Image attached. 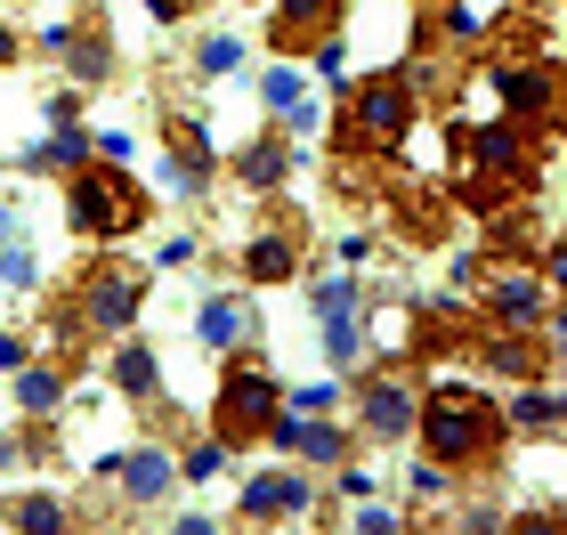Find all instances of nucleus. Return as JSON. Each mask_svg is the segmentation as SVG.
<instances>
[{
    "label": "nucleus",
    "mask_w": 567,
    "mask_h": 535,
    "mask_svg": "<svg viewBox=\"0 0 567 535\" xmlns=\"http://www.w3.org/2000/svg\"><path fill=\"white\" fill-rule=\"evenodd\" d=\"M503 527H511V535H559V527H567V512H559V503H535V512H511Z\"/></svg>",
    "instance_id": "obj_32"
},
{
    "label": "nucleus",
    "mask_w": 567,
    "mask_h": 535,
    "mask_svg": "<svg viewBox=\"0 0 567 535\" xmlns=\"http://www.w3.org/2000/svg\"><path fill=\"white\" fill-rule=\"evenodd\" d=\"M97 479H106L131 512H154V503H171V487H178V454L154 446V439H131L122 454H106V463H97Z\"/></svg>",
    "instance_id": "obj_7"
},
{
    "label": "nucleus",
    "mask_w": 567,
    "mask_h": 535,
    "mask_svg": "<svg viewBox=\"0 0 567 535\" xmlns=\"http://www.w3.org/2000/svg\"><path fill=\"white\" fill-rule=\"evenodd\" d=\"M300 512H317V479H308V471H251L244 495H236V519L244 527H284Z\"/></svg>",
    "instance_id": "obj_8"
},
{
    "label": "nucleus",
    "mask_w": 567,
    "mask_h": 535,
    "mask_svg": "<svg viewBox=\"0 0 567 535\" xmlns=\"http://www.w3.org/2000/svg\"><path fill=\"white\" fill-rule=\"evenodd\" d=\"M292 171H300V146H284L276 131H251L244 155H236V178L251 195H284V178H292Z\"/></svg>",
    "instance_id": "obj_17"
},
{
    "label": "nucleus",
    "mask_w": 567,
    "mask_h": 535,
    "mask_svg": "<svg viewBox=\"0 0 567 535\" xmlns=\"http://www.w3.org/2000/svg\"><path fill=\"white\" fill-rule=\"evenodd\" d=\"M446 487H454V471H446V463H430V454L414 463V479H405V495H414V503H437Z\"/></svg>",
    "instance_id": "obj_31"
},
{
    "label": "nucleus",
    "mask_w": 567,
    "mask_h": 535,
    "mask_svg": "<svg viewBox=\"0 0 567 535\" xmlns=\"http://www.w3.org/2000/svg\"><path fill=\"white\" fill-rule=\"evenodd\" d=\"M9 527H24V535H58V527H73V512L58 495H17L9 503Z\"/></svg>",
    "instance_id": "obj_24"
},
{
    "label": "nucleus",
    "mask_w": 567,
    "mask_h": 535,
    "mask_svg": "<svg viewBox=\"0 0 567 535\" xmlns=\"http://www.w3.org/2000/svg\"><path fill=\"white\" fill-rule=\"evenodd\" d=\"M567 405H559V381H511V405H503V430L511 439H559Z\"/></svg>",
    "instance_id": "obj_16"
},
{
    "label": "nucleus",
    "mask_w": 567,
    "mask_h": 535,
    "mask_svg": "<svg viewBox=\"0 0 567 535\" xmlns=\"http://www.w3.org/2000/svg\"><path fill=\"white\" fill-rule=\"evenodd\" d=\"M349 0H268V49L276 58H308L324 33H341Z\"/></svg>",
    "instance_id": "obj_11"
},
{
    "label": "nucleus",
    "mask_w": 567,
    "mask_h": 535,
    "mask_svg": "<svg viewBox=\"0 0 567 535\" xmlns=\"http://www.w3.org/2000/svg\"><path fill=\"white\" fill-rule=\"evenodd\" d=\"M41 341L58 349V366H82V349H90V325H82V309H73V292H58L41 309Z\"/></svg>",
    "instance_id": "obj_21"
},
{
    "label": "nucleus",
    "mask_w": 567,
    "mask_h": 535,
    "mask_svg": "<svg viewBox=\"0 0 567 535\" xmlns=\"http://www.w3.org/2000/svg\"><path fill=\"white\" fill-rule=\"evenodd\" d=\"M349 527H357V535H398L405 519H398V512H381V503L365 495V512H349Z\"/></svg>",
    "instance_id": "obj_33"
},
{
    "label": "nucleus",
    "mask_w": 567,
    "mask_h": 535,
    "mask_svg": "<svg viewBox=\"0 0 567 535\" xmlns=\"http://www.w3.org/2000/svg\"><path fill=\"white\" fill-rule=\"evenodd\" d=\"M414 439L430 463H446L454 479L462 471H495L511 430H503V398L471 390V381H430V390H414Z\"/></svg>",
    "instance_id": "obj_1"
},
{
    "label": "nucleus",
    "mask_w": 567,
    "mask_h": 535,
    "mask_svg": "<svg viewBox=\"0 0 567 535\" xmlns=\"http://www.w3.org/2000/svg\"><path fill=\"white\" fill-rule=\"evenodd\" d=\"M73 309H82V325L97 341H122L138 325V309H146V276L122 268V260H97L82 285H73Z\"/></svg>",
    "instance_id": "obj_6"
},
{
    "label": "nucleus",
    "mask_w": 567,
    "mask_h": 535,
    "mask_svg": "<svg viewBox=\"0 0 567 535\" xmlns=\"http://www.w3.org/2000/svg\"><path fill=\"white\" fill-rule=\"evenodd\" d=\"M462 527H471V535H495L503 512H495V503H471V512H462Z\"/></svg>",
    "instance_id": "obj_36"
},
{
    "label": "nucleus",
    "mask_w": 567,
    "mask_h": 535,
    "mask_svg": "<svg viewBox=\"0 0 567 535\" xmlns=\"http://www.w3.org/2000/svg\"><path fill=\"white\" fill-rule=\"evenodd\" d=\"M332 471H341V495H349V503H365V495H373V471L357 463V454H349V463H332Z\"/></svg>",
    "instance_id": "obj_34"
},
{
    "label": "nucleus",
    "mask_w": 567,
    "mask_h": 535,
    "mask_svg": "<svg viewBox=\"0 0 567 535\" xmlns=\"http://www.w3.org/2000/svg\"><path fill=\"white\" fill-rule=\"evenodd\" d=\"M58 65L73 73V90H106L114 73H122L106 17H82V24H65V41H58Z\"/></svg>",
    "instance_id": "obj_14"
},
{
    "label": "nucleus",
    "mask_w": 567,
    "mask_h": 535,
    "mask_svg": "<svg viewBox=\"0 0 567 535\" xmlns=\"http://www.w3.org/2000/svg\"><path fill=\"white\" fill-rule=\"evenodd\" d=\"M317 325H324V357H332L341 373H349V366H365V341H373V333H365V317H357V309L317 317Z\"/></svg>",
    "instance_id": "obj_23"
},
{
    "label": "nucleus",
    "mask_w": 567,
    "mask_h": 535,
    "mask_svg": "<svg viewBox=\"0 0 567 535\" xmlns=\"http://www.w3.org/2000/svg\"><path fill=\"white\" fill-rule=\"evenodd\" d=\"M154 219V195L131 178V163H82V171H65V227L82 244H122V236H138V227Z\"/></svg>",
    "instance_id": "obj_3"
},
{
    "label": "nucleus",
    "mask_w": 567,
    "mask_h": 535,
    "mask_svg": "<svg viewBox=\"0 0 567 535\" xmlns=\"http://www.w3.org/2000/svg\"><path fill=\"white\" fill-rule=\"evenodd\" d=\"M284 405H292V414H332V405H341V381H292Z\"/></svg>",
    "instance_id": "obj_28"
},
{
    "label": "nucleus",
    "mask_w": 567,
    "mask_h": 535,
    "mask_svg": "<svg viewBox=\"0 0 567 535\" xmlns=\"http://www.w3.org/2000/svg\"><path fill=\"white\" fill-rule=\"evenodd\" d=\"M236 65H244V41L236 33H203L195 41V73H203V82H227Z\"/></svg>",
    "instance_id": "obj_25"
},
{
    "label": "nucleus",
    "mask_w": 567,
    "mask_h": 535,
    "mask_svg": "<svg viewBox=\"0 0 567 535\" xmlns=\"http://www.w3.org/2000/svg\"><path fill=\"white\" fill-rule=\"evenodd\" d=\"M17 163L33 171V178H49V171H82V163H90V131H82V122H49V138H33Z\"/></svg>",
    "instance_id": "obj_19"
},
{
    "label": "nucleus",
    "mask_w": 567,
    "mask_h": 535,
    "mask_svg": "<svg viewBox=\"0 0 567 535\" xmlns=\"http://www.w3.org/2000/svg\"><path fill=\"white\" fill-rule=\"evenodd\" d=\"M357 422H365V439H381V446L414 439V381H405V373L357 381Z\"/></svg>",
    "instance_id": "obj_13"
},
{
    "label": "nucleus",
    "mask_w": 567,
    "mask_h": 535,
    "mask_svg": "<svg viewBox=\"0 0 567 535\" xmlns=\"http://www.w3.org/2000/svg\"><path fill=\"white\" fill-rule=\"evenodd\" d=\"M106 381H114V398H131V405H154V398H163V366H154V349H146V341H131V333L114 341Z\"/></svg>",
    "instance_id": "obj_18"
},
{
    "label": "nucleus",
    "mask_w": 567,
    "mask_h": 535,
    "mask_svg": "<svg viewBox=\"0 0 567 535\" xmlns=\"http://www.w3.org/2000/svg\"><path fill=\"white\" fill-rule=\"evenodd\" d=\"M268 446H284L292 463H317V471H332V463H349L357 454V439L341 422H324V414H292V405H276V422L260 430Z\"/></svg>",
    "instance_id": "obj_9"
},
{
    "label": "nucleus",
    "mask_w": 567,
    "mask_h": 535,
    "mask_svg": "<svg viewBox=\"0 0 567 535\" xmlns=\"http://www.w3.org/2000/svg\"><path fill=\"white\" fill-rule=\"evenodd\" d=\"M332 138H341L349 163H390L398 146L414 138V82H405V73H365V82H341Z\"/></svg>",
    "instance_id": "obj_2"
},
{
    "label": "nucleus",
    "mask_w": 567,
    "mask_h": 535,
    "mask_svg": "<svg viewBox=\"0 0 567 535\" xmlns=\"http://www.w3.org/2000/svg\"><path fill=\"white\" fill-rule=\"evenodd\" d=\"M236 260H244V285H292V276H300V236L284 219H268V227L244 236Z\"/></svg>",
    "instance_id": "obj_15"
},
{
    "label": "nucleus",
    "mask_w": 567,
    "mask_h": 535,
    "mask_svg": "<svg viewBox=\"0 0 567 535\" xmlns=\"http://www.w3.org/2000/svg\"><path fill=\"white\" fill-rule=\"evenodd\" d=\"M251 325H260V317H251L244 292H212V300H203V317H195V341L203 349H236V341H251Z\"/></svg>",
    "instance_id": "obj_20"
},
{
    "label": "nucleus",
    "mask_w": 567,
    "mask_h": 535,
    "mask_svg": "<svg viewBox=\"0 0 567 535\" xmlns=\"http://www.w3.org/2000/svg\"><path fill=\"white\" fill-rule=\"evenodd\" d=\"M212 171H219V155H212V131H203V114H171V122H163V187H178V195H212Z\"/></svg>",
    "instance_id": "obj_10"
},
{
    "label": "nucleus",
    "mask_w": 567,
    "mask_h": 535,
    "mask_svg": "<svg viewBox=\"0 0 567 535\" xmlns=\"http://www.w3.org/2000/svg\"><path fill=\"white\" fill-rule=\"evenodd\" d=\"M82 114V90H49V122H73Z\"/></svg>",
    "instance_id": "obj_37"
},
{
    "label": "nucleus",
    "mask_w": 567,
    "mask_h": 535,
    "mask_svg": "<svg viewBox=\"0 0 567 535\" xmlns=\"http://www.w3.org/2000/svg\"><path fill=\"white\" fill-rule=\"evenodd\" d=\"M300 90H308V73H300V58H284V65H268V73H260V106H268V114H284V106H292Z\"/></svg>",
    "instance_id": "obj_26"
},
{
    "label": "nucleus",
    "mask_w": 567,
    "mask_h": 535,
    "mask_svg": "<svg viewBox=\"0 0 567 535\" xmlns=\"http://www.w3.org/2000/svg\"><path fill=\"white\" fill-rule=\"evenodd\" d=\"M227 366H219V398H212V439L219 446H260V430L276 422V405H284V381L268 373V357L260 349H219Z\"/></svg>",
    "instance_id": "obj_4"
},
{
    "label": "nucleus",
    "mask_w": 567,
    "mask_h": 535,
    "mask_svg": "<svg viewBox=\"0 0 567 535\" xmlns=\"http://www.w3.org/2000/svg\"><path fill=\"white\" fill-rule=\"evenodd\" d=\"M17 58H24V33H17V24H0V73H9Z\"/></svg>",
    "instance_id": "obj_38"
},
{
    "label": "nucleus",
    "mask_w": 567,
    "mask_h": 535,
    "mask_svg": "<svg viewBox=\"0 0 567 535\" xmlns=\"http://www.w3.org/2000/svg\"><path fill=\"white\" fill-rule=\"evenodd\" d=\"M0 366H9V373L24 366V333H0Z\"/></svg>",
    "instance_id": "obj_39"
},
{
    "label": "nucleus",
    "mask_w": 567,
    "mask_h": 535,
    "mask_svg": "<svg viewBox=\"0 0 567 535\" xmlns=\"http://www.w3.org/2000/svg\"><path fill=\"white\" fill-rule=\"evenodd\" d=\"M9 236H24V219H17V203H0V244Z\"/></svg>",
    "instance_id": "obj_40"
},
{
    "label": "nucleus",
    "mask_w": 567,
    "mask_h": 535,
    "mask_svg": "<svg viewBox=\"0 0 567 535\" xmlns=\"http://www.w3.org/2000/svg\"><path fill=\"white\" fill-rule=\"evenodd\" d=\"M195 251H203V244H195V236H171V244H163V251H154V260H163V268H187V260H195Z\"/></svg>",
    "instance_id": "obj_35"
},
{
    "label": "nucleus",
    "mask_w": 567,
    "mask_h": 535,
    "mask_svg": "<svg viewBox=\"0 0 567 535\" xmlns=\"http://www.w3.org/2000/svg\"><path fill=\"white\" fill-rule=\"evenodd\" d=\"M551 309L559 300H551V285L535 268H495L486 292H478V317H495V325H544Z\"/></svg>",
    "instance_id": "obj_12"
},
{
    "label": "nucleus",
    "mask_w": 567,
    "mask_h": 535,
    "mask_svg": "<svg viewBox=\"0 0 567 535\" xmlns=\"http://www.w3.org/2000/svg\"><path fill=\"white\" fill-rule=\"evenodd\" d=\"M0 285H9V292H33L41 285V260H33V244H24V236L0 244Z\"/></svg>",
    "instance_id": "obj_27"
},
{
    "label": "nucleus",
    "mask_w": 567,
    "mask_h": 535,
    "mask_svg": "<svg viewBox=\"0 0 567 535\" xmlns=\"http://www.w3.org/2000/svg\"><path fill=\"white\" fill-rule=\"evenodd\" d=\"M17 405L33 422H58V405H65V366H17Z\"/></svg>",
    "instance_id": "obj_22"
},
{
    "label": "nucleus",
    "mask_w": 567,
    "mask_h": 535,
    "mask_svg": "<svg viewBox=\"0 0 567 535\" xmlns=\"http://www.w3.org/2000/svg\"><path fill=\"white\" fill-rule=\"evenodd\" d=\"M219 471H227V446H219V439L178 454V479H187V487H203V479H219Z\"/></svg>",
    "instance_id": "obj_29"
},
{
    "label": "nucleus",
    "mask_w": 567,
    "mask_h": 535,
    "mask_svg": "<svg viewBox=\"0 0 567 535\" xmlns=\"http://www.w3.org/2000/svg\"><path fill=\"white\" fill-rule=\"evenodd\" d=\"M308 300H317V317H341V309H357V285H349V276H317Z\"/></svg>",
    "instance_id": "obj_30"
},
{
    "label": "nucleus",
    "mask_w": 567,
    "mask_h": 535,
    "mask_svg": "<svg viewBox=\"0 0 567 535\" xmlns=\"http://www.w3.org/2000/svg\"><path fill=\"white\" fill-rule=\"evenodd\" d=\"M471 73L503 97V114H511V122H527L535 138H551V131H559V58H486V49H478Z\"/></svg>",
    "instance_id": "obj_5"
}]
</instances>
